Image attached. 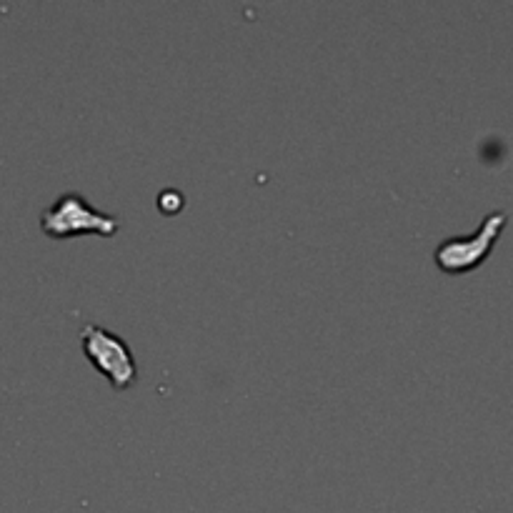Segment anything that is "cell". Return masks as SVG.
I'll list each match as a JSON object with an SVG mask.
<instances>
[{"instance_id": "6da1fadb", "label": "cell", "mask_w": 513, "mask_h": 513, "mask_svg": "<svg viewBox=\"0 0 513 513\" xmlns=\"http://www.w3.org/2000/svg\"><path fill=\"white\" fill-rule=\"evenodd\" d=\"M41 228L48 238L66 241V238L76 236L111 238L121 231V223L111 213H103L91 206L81 193H63L61 198H56V203L43 211Z\"/></svg>"}, {"instance_id": "7a4b0ae2", "label": "cell", "mask_w": 513, "mask_h": 513, "mask_svg": "<svg viewBox=\"0 0 513 513\" xmlns=\"http://www.w3.org/2000/svg\"><path fill=\"white\" fill-rule=\"evenodd\" d=\"M81 346L88 363L106 378L113 391H128L131 386H136V356L118 333L96 326V323H86L81 328Z\"/></svg>"}, {"instance_id": "3957f363", "label": "cell", "mask_w": 513, "mask_h": 513, "mask_svg": "<svg viewBox=\"0 0 513 513\" xmlns=\"http://www.w3.org/2000/svg\"><path fill=\"white\" fill-rule=\"evenodd\" d=\"M506 223L508 216L503 211L488 213L476 233H471V236L446 238V241L438 243V248L433 251V261H436V266L443 273H451V276L473 271V268H478L491 256L493 246H496L498 236L506 228Z\"/></svg>"}]
</instances>
